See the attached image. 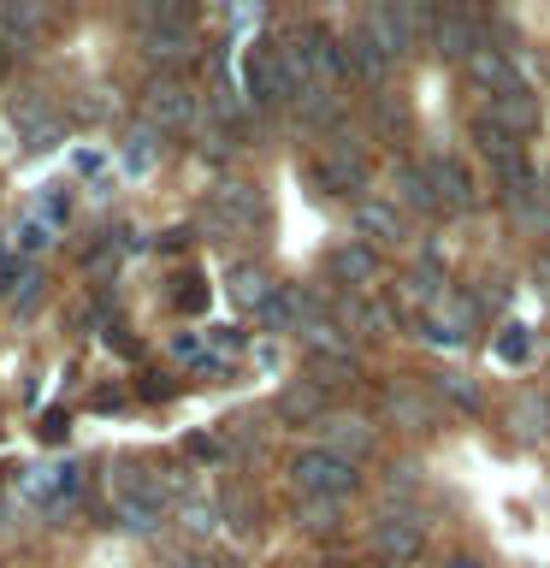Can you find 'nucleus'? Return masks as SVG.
Returning <instances> with one entry per match:
<instances>
[{
  "label": "nucleus",
  "instance_id": "1",
  "mask_svg": "<svg viewBox=\"0 0 550 568\" xmlns=\"http://www.w3.org/2000/svg\"><path fill=\"white\" fill-rule=\"evenodd\" d=\"M291 479H296V491L302 497H326V504H337V497H349L355 486H361V474H355V462L344 456H332V450H302L291 462Z\"/></svg>",
  "mask_w": 550,
  "mask_h": 568
},
{
  "label": "nucleus",
  "instance_id": "2",
  "mask_svg": "<svg viewBox=\"0 0 550 568\" xmlns=\"http://www.w3.org/2000/svg\"><path fill=\"white\" fill-rule=\"evenodd\" d=\"M248 95L278 106V101H296V78H291V60H284V48L261 42L248 53Z\"/></svg>",
  "mask_w": 550,
  "mask_h": 568
},
{
  "label": "nucleus",
  "instance_id": "3",
  "mask_svg": "<svg viewBox=\"0 0 550 568\" xmlns=\"http://www.w3.org/2000/svg\"><path fill=\"white\" fill-rule=\"evenodd\" d=\"M367 545L379 562H408L420 550V521L415 515H379V521L367 527Z\"/></svg>",
  "mask_w": 550,
  "mask_h": 568
},
{
  "label": "nucleus",
  "instance_id": "4",
  "mask_svg": "<svg viewBox=\"0 0 550 568\" xmlns=\"http://www.w3.org/2000/svg\"><path fill=\"white\" fill-rule=\"evenodd\" d=\"M142 119H149L160 136H166V131H184V124L195 119L190 89H184V83H172V78H166V83H154L149 95H142Z\"/></svg>",
  "mask_w": 550,
  "mask_h": 568
},
{
  "label": "nucleus",
  "instance_id": "5",
  "mask_svg": "<svg viewBox=\"0 0 550 568\" xmlns=\"http://www.w3.org/2000/svg\"><path fill=\"white\" fill-rule=\"evenodd\" d=\"M319 450H332V456H344V462H361L373 450V426L361 415H319Z\"/></svg>",
  "mask_w": 550,
  "mask_h": 568
},
{
  "label": "nucleus",
  "instance_id": "6",
  "mask_svg": "<svg viewBox=\"0 0 550 568\" xmlns=\"http://www.w3.org/2000/svg\"><path fill=\"white\" fill-rule=\"evenodd\" d=\"M48 24V12L35 7V0H0V48H18V53H30L35 48V36H42Z\"/></svg>",
  "mask_w": 550,
  "mask_h": 568
},
{
  "label": "nucleus",
  "instance_id": "7",
  "mask_svg": "<svg viewBox=\"0 0 550 568\" xmlns=\"http://www.w3.org/2000/svg\"><path fill=\"white\" fill-rule=\"evenodd\" d=\"M432 48L444 53V60H473L479 48V24L468 12H438V24H432Z\"/></svg>",
  "mask_w": 550,
  "mask_h": 568
},
{
  "label": "nucleus",
  "instance_id": "8",
  "mask_svg": "<svg viewBox=\"0 0 550 568\" xmlns=\"http://www.w3.org/2000/svg\"><path fill=\"white\" fill-rule=\"evenodd\" d=\"M468 78H473L479 89H491V101H497V95H515V89H521L515 65H509L497 48H479V53H473V60H468Z\"/></svg>",
  "mask_w": 550,
  "mask_h": 568
},
{
  "label": "nucleus",
  "instance_id": "9",
  "mask_svg": "<svg viewBox=\"0 0 550 568\" xmlns=\"http://www.w3.org/2000/svg\"><path fill=\"white\" fill-rule=\"evenodd\" d=\"M142 53H149L154 65H177L195 53V36L190 24H166V30H142Z\"/></svg>",
  "mask_w": 550,
  "mask_h": 568
},
{
  "label": "nucleus",
  "instance_id": "10",
  "mask_svg": "<svg viewBox=\"0 0 550 568\" xmlns=\"http://www.w3.org/2000/svg\"><path fill=\"white\" fill-rule=\"evenodd\" d=\"M355 225H361L367 243H397V237H403L397 202H355Z\"/></svg>",
  "mask_w": 550,
  "mask_h": 568
},
{
  "label": "nucleus",
  "instance_id": "11",
  "mask_svg": "<svg viewBox=\"0 0 550 568\" xmlns=\"http://www.w3.org/2000/svg\"><path fill=\"white\" fill-rule=\"evenodd\" d=\"M426 178H432L438 202H450V207H473V184H468V172H461L456 160H426Z\"/></svg>",
  "mask_w": 550,
  "mask_h": 568
},
{
  "label": "nucleus",
  "instance_id": "12",
  "mask_svg": "<svg viewBox=\"0 0 550 568\" xmlns=\"http://www.w3.org/2000/svg\"><path fill=\"white\" fill-rule=\"evenodd\" d=\"M344 60H349L355 71H361L367 83H379V78H385V65H390L385 53H379V42H373V36H367L361 24H349V36H344Z\"/></svg>",
  "mask_w": 550,
  "mask_h": 568
},
{
  "label": "nucleus",
  "instance_id": "13",
  "mask_svg": "<svg viewBox=\"0 0 550 568\" xmlns=\"http://www.w3.org/2000/svg\"><path fill=\"white\" fill-rule=\"evenodd\" d=\"M491 119L503 124L509 136H515V131H532V124H539V101H532L527 89H515V95H497V101H491Z\"/></svg>",
  "mask_w": 550,
  "mask_h": 568
},
{
  "label": "nucleus",
  "instance_id": "14",
  "mask_svg": "<svg viewBox=\"0 0 550 568\" xmlns=\"http://www.w3.org/2000/svg\"><path fill=\"white\" fill-rule=\"evenodd\" d=\"M473 142H479V154L491 160V172H503V166H515V160H521V154H515V136H509L497 119H479V124H473Z\"/></svg>",
  "mask_w": 550,
  "mask_h": 568
},
{
  "label": "nucleus",
  "instance_id": "15",
  "mask_svg": "<svg viewBox=\"0 0 550 568\" xmlns=\"http://www.w3.org/2000/svg\"><path fill=\"white\" fill-rule=\"evenodd\" d=\"M509 426H515L521 438H544V433H550V403L532 397V390H521V397L509 403Z\"/></svg>",
  "mask_w": 550,
  "mask_h": 568
},
{
  "label": "nucleus",
  "instance_id": "16",
  "mask_svg": "<svg viewBox=\"0 0 550 568\" xmlns=\"http://www.w3.org/2000/svg\"><path fill=\"white\" fill-rule=\"evenodd\" d=\"M390 184H397V195L408 207H420V213L438 207V190H432V178H426V166H397V172H390Z\"/></svg>",
  "mask_w": 550,
  "mask_h": 568
},
{
  "label": "nucleus",
  "instance_id": "17",
  "mask_svg": "<svg viewBox=\"0 0 550 568\" xmlns=\"http://www.w3.org/2000/svg\"><path fill=\"white\" fill-rule=\"evenodd\" d=\"M296 113L308 124H337V89L332 83H302L296 89Z\"/></svg>",
  "mask_w": 550,
  "mask_h": 568
},
{
  "label": "nucleus",
  "instance_id": "18",
  "mask_svg": "<svg viewBox=\"0 0 550 568\" xmlns=\"http://www.w3.org/2000/svg\"><path fill=\"white\" fill-rule=\"evenodd\" d=\"M231 284H237V302H243V308H255V314H266V308L278 302L273 278L255 273V266H237V273H231Z\"/></svg>",
  "mask_w": 550,
  "mask_h": 568
},
{
  "label": "nucleus",
  "instance_id": "19",
  "mask_svg": "<svg viewBox=\"0 0 550 568\" xmlns=\"http://www.w3.org/2000/svg\"><path fill=\"white\" fill-rule=\"evenodd\" d=\"M71 190H78L71 178H65V184H42V190L30 195V207H24V213H35L42 225H60L65 213H71Z\"/></svg>",
  "mask_w": 550,
  "mask_h": 568
},
{
  "label": "nucleus",
  "instance_id": "20",
  "mask_svg": "<svg viewBox=\"0 0 550 568\" xmlns=\"http://www.w3.org/2000/svg\"><path fill=\"white\" fill-rule=\"evenodd\" d=\"M160 515H166V509H154V504H142V497L113 491V521H119L124 532H154V527H160Z\"/></svg>",
  "mask_w": 550,
  "mask_h": 568
},
{
  "label": "nucleus",
  "instance_id": "21",
  "mask_svg": "<svg viewBox=\"0 0 550 568\" xmlns=\"http://www.w3.org/2000/svg\"><path fill=\"white\" fill-rule=\"evenodd\" d=\"M278 415H284V420H319V415H326L319 385H284V390H278Z\"/></svg>",
  "mask_w": 550,
  "mask_h": 568
},
{
  "label": "nucleus",
  "instance_id": "22",
  "mask_svg": "<svg viewBox=\"0 0 550 568\" xmlns=\"http://www.w3.org/2000/svg\"><path fill=\"white\" fill-rule=\"evenodd\" d=\"M385 408H390V415H397V420L408 426V433H420V426H432V403H426V397H415V390H390V397H385Z\"/></svg>",
  "mask_w": 550,
  "mask_h": 568
},
{
  "label": "nucleus",
  "instance_id": "23",
  "mask_svg": "<svg viewBox=\"0 0 550 568\" xmlns=\"http://www.w3.org/2000/svg\"><path fill=\"white\" fill-rule=\"evenodd\" d=\"M332 273H337V278H349V284L373 278V248H361V243H344V248H332Z\"/></svg>",
  "mask_w": 550,
  "mask_h": 568
},
{
  "label": "nucleus",
  "instance_id": "24",
  "mask_svg": "<svg viewBox=\"0 0 550 568\" xmlns=\"http://www.w3.org/2000/svg\"><path fill=\"white\" fill-rule=\"evenodd\" d=\"M432 390H438V397H450L456 408H468V415L479 408V385L468 379V373H438V379H432Z\"/></svg>",
  "mask_w": 550,
  "mask_h": 568
},
{
  "label": "nucleus",
  "instance_id": "25",
  "mask_svg": "<svg viewBox=\"0 0 550 568\" xmlns=\"http://www.w3.org/2000/svg\"><path fill=\"white\" fill-rule=\"evenodd\" d=\"M497 362H509V367H521L527 362V355H532V337H527V326H503V332H497Z\"/></svg>",
  "mask_w": 550,
  "mask_h": 568
},
{
  "label": "nucleus",
  "instance_id": "26",
  "mask_svg": "<svg viewBox=\"0 0 550 568\" xmlns=\"http://www.w3.org/2000/svg\"><path fill=\"white\" fill-rule=\"evenodd\" d=\"M332 521H337V504H326V497H302V527L332 532Z\"/></svg>",
  "mask_w": 550,
  "mask_h": 568
},
{
  "label": "nucleus",
  "instance_id": "27",
  "mask_svg": "<svg viewBox=\"0 0 550 568\" xmlns=\"http://www.w3.org/2000/svg\"><path fill=\"white\" fill-rule=\"evenodd\" d=\"M154 154H160L154 131H136V136H131V149H124V160H131L136 172H149V166H154Z\"/></svg>",
  "mask_w": 550,
  "mask_h": 568
},
{
  "label": "nucleus",
  "instance_id": "28",
  "mask_svg": "<svg viewBox=\"0 0 550 568\" xmlns=\"http://www.w3.org/2000/svg\"><path fill=\"white\" fill-rule=\"evenodd\" d=\"M48 231H53V225H42L35 213H24V231H18V243H24V255H35V248H48Z\"/></svg>",
  "mask_w": 550,
  "mask_h": 568
},
{
  "label": "nucleus",
  "instance_id": "29",
  "mask_svg": "<svg viewBox=\"0 0 550 568\" xmlns=\"http://www.w3.org/2000/svg\"><path fill=\"white\" fill-rule=\"evenodd\" d=\"M35 296H42V278H35V273H24V278L12 284V302H18V308H35Z\"/></svg>",
  "mask_w": 550,
  "mask_h": 568
},
{
  "label": "nucleus",
  "instance_id": "30",
  "mask_svg": "<svg viewBox=\"0 0 550 568\" xmlns=\"http://www.w3.org/2000/svg\"><path fill=\"white\" fill-rule=\"evenodd\" d=\"M184 521H190V532H207L213 521H220V509H213V504H190V509H184Z\"/></svg>",
  "mask_w": 550,
  "mask_h": 568
},
{
  "label": "nucleus",
  "instance_id": "31",
  "mask_svg": "<svg viewBox=\"0 0 550 568\" xmlns=\"http://www.w3.org/2000/svg\"><path fill=\"white\" fill-rule=\"evenodd\" d=\"M101 166H106V160H101V149H78V172H83V178H95Z\"/></svg>",
  "mask_w": 550,
  "mask_h": 568
},
{
  "label": "nucleus",
  "instance_id": "32",
  "mask_svg": "<svg viewBox=\"0 0 550 568\" xmlns=\"http://www.w3.org/2000/svg\"><path fill=\"white\" fill-rule=\"evenodd\" d=\"M444 568H479L473 557H450V562H444Z\"/></svg>",
  "mask_w": 550,
  "mask_h": 568
},
{
  "label": "nucleus",
  "instance_id": "33",
  "mask_svg": "<svg viewBox=\"0 0 550 568\" xmlns=\"http://www.w3.org/2000/svg\"><path fill=\"white\" fill-rule=\"evenodd\" d=\"M0 78H7V48H0Z\"/></svg>",
  "mask_w": 550,
  "mask_h": 568
},
{
  "label": "nucleus",
  "instance_id": "34",
  "mask_svg": "<svg viewBox=\"0 0 550 568\" xmlns=\"http://www.w3.org/2000/svg\"><path fill=\"white\" fill-rule=\"evenodd\" d=\"M0 509H7V504H0Z\"/></svg>",
  "mask_w": 550,
  "mask_h": 568
}]
</instances>
